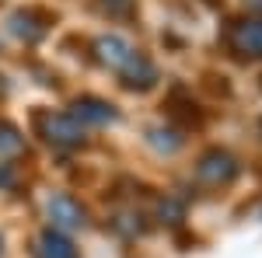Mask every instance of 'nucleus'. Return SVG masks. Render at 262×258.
Returning a JSON list of instances; mask_svg holds the SVG:
<instances>
[{
  "mask_svg": "<svg viewBox=\"0 0 262 258\" xmlns=\"http://www.w3.org/2000/svg\"><path fill=\"white\" fill-rule=\"evenodd\" d=\"M196 178L203 185H210V189H224V185H231L238 178V160H234V154H227L221 147H210L196 160Z\"/></svg>",
  "mask_w": 262,
  "mask_h": 258,
  "instance_id": "obj_2",
  "label": "nucleus"
},
{
  "mask_svg": "<svg viewBox=\"0 0 262 258\" xmlns=\"http://www.w3.org/2000/svg\"><path fill=\"white\" fill-rule=\"evenodd\" d=\"M46 213L53 220V230H81L88 227V209H84L81 202L74 196H67V192H56V196L46 202Z\"/></svg>",
  "mask_w": 262,
  "mask_h": 258,
  "instance_id": "obj_4",
  "label": "nucleus"
},
{
  "mask_svg": "<svg viewBox=\"0 0 262 258\" xmlns=\"http://www.w3.org/2000/svg\"><path fill=\"white\" fill-rule=\"evenodd\" d=\"M95 56H98L108 70L126 74L133 63L140 60V49H137L133 42H126L122 35H101V39H95Z\"/></svg>",
  "mask_w": 262,
  "mask_h": 258,
  "instance_id": "obj_3",
  "label": "nucleus"
},
{
  "mask_svg": "<svg viewBox=\"0 0 262 258\" xmlns=\"http://www.w3.org/2000/svg\"><path fill=\"white\" fill-rule=\"evenodd\" d=\"M98 7L108 18H129L133 14V0H98Z\"/></svg>",
  "mask_w": 262,
  "mask_h": 258,
  "instance_id": "obj_10",
  "label": "nucleus"
},
{
  "mask_svg": "<svg viewBox=\"0 0 262 258\" xmlns=\"http://www.w3.org/2000/svg\"><path fill=\"white\" fill-rule=\"evenodd\" d=\"M25 150V136L18 126H11L7 119H0V157H18Z\"/></svg>",
  "mask_w": 262,
  "mask_h": 258,
  "instance_id": "obj_9",
  "label": "nucleus"
},
{
  "mask_svg": "<svg viewBox=\"0 0 262 258\" xmlns=\"http://www.w3.org/2000/svg\"><path fill=\"white\" fill-rule=\"evenodd\" d=\"M7 25H11V32H14L18 39L39 42L42 35H46V28H49V14H42L35 7H25V11H14V14L7 18Z\"/></svg>",
  "mask_w": 262,
  "mask_h": 258,
  "instance_id": "obj_6",
  "label": "nucleus"
},
{
  "mask_svg": "<svg viewBox=\"0 0 262 258\" xmlns=\"http://www.w3.org/2000/svg\"><path fill=\"white\" fill-rule=\"evenodd\" d=\"M227 39L234 45V53L242 56H252V60H262V18H242L231 25Z\"/></svg>",
  "mask_w": 262,
  "mask_h": 258,
  "instance_id": "obj_5",
  "label": "nucleus"
},
{
  "mask_svg": "<svg viewBox=\"0 0 262 258\" xmlns=\"http://www.w3.org/2000/svg\"><path fill=\"white\" fill-rule=\"evenodd\" d=\"M35 126L53 147H81L84 143V126L70 112H35Z\"/></svg>",
  "mask_w": 262,
  "mask_h": 258,
  "instance_id": "obj_1",
  "label": "nucleus"
},
{
  "mask_svg": "<svg viewBox=\"0 0 262 258\" xmlns=\"http://www.w3.org/2000/svg\"><path fill=\"white\" fill-rule=\"evenodd\" d=\"M0 255H4V241H0Z\"/></svg>",
  "mask_w": 262,
  "mask_h": 258,
  "instance_id": "obj_13",
  "label": "nucleus"
},
{
  "mask_svg": "<svg viewBox=\"0 0 262 258\" xmlns=\"http://www.w3.org/2000/svg\"><path fill=\"white\" fill-rule=\"evenodd\" d=\"M35 258H77V248H74V241L67 238V234L49 227L35 241Z\"/></svg>",
  "mask_w": 262,
  "mask_h": 258,
  "instance_id": "obj_8",
  "label": "nucleus"
},
{
  "mask_svg": "<svg viewBox=\"0 0 262 258\" xmlns=\"http://www.w3.org/2000/svg\"><path fill=\"white\" fill-rule=\"evenodd\" d=\"M14 185V175L7 171V164H0V189H11Z\"/></svg>",
  "mask_w": 262,
  "mask_h": 258,
  "instance_id": "obj_11",
  "label": "nucleus"
},
{
  "mask_svg": "<svg viewBox=\"0 0 262 258\" xmlns=\"http://www.w3.org/2000/svg\"><path fill=\"white\" fill-rule=\"evenodd\" d=\"M74 119L81 122H95V126H105V122H116V105L112 101H105V98H95V95H84V98L74 101V112H70Z\"/></svg>",
  "mask_w": 262,
  "mask_h": 258,
  "instance_id": "obj_7",
  "label": "nucleus"
},
{
  "mask_svg": "<svg viewBox=\"0 0 262 258\" xmlns=\"http://www.w3.org/2000/svg\"><path fill=\"white\" fill-rule=\"evenodd\" d=\"M245 4H248L252 11H259V14H262V0H245Z\"/></svg>",
  "mask_w": 262,
  "mask_h": 258,
  "instance_id": "obj_12",
  "label": "nucleus"
}]
</instances>
